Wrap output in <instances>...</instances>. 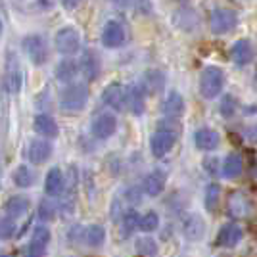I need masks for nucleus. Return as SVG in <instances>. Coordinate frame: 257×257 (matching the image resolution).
I'll use <instances>...</instances> for the list:
<instances>
[{
    "mask_svg": "<svg viewBox=\"0 0 257 257\" xmlns=\"http://www.w3.org/2000/svg\"><path fill=\"white\" fill-rule=\"evenodd\" d=\"M102 102L115 111H123L127 107V88L119 83H111L102 92Z\"/></svg>",
    "mask_w": 257,
    "mask_h": 257,
    "instance_id": "0eeeda50",
    "label": "nucleus"
},
{
    "mask_svg": "<svg viewBox=\"0 0 257 257\" xmlns=\"http://www.w3.org/2000/svg\"><path fill=\"white\" fill-rule=\"evenodd\" d=\"M50 244V230L46 226H37L33 232L31 244H29V255L27 257H44Z\"/></svg>",
    "mask_w": 257,
    "mask_h": 257,
    "instance_id": "f8f14e48",
    "label": "nucleus"
},
{
    "mask_svg": "<svg viewBox=\"0 0 257 257\" xmlns=\"http://www.w3.org/2000/svg\"><path fill=\"white\" fill-rule=\"evenodd\" d=\"M242 240V228L234 223L221 226L219 234H217V244L221 247H234L238 246V242Z\"/></svg>",
    "mask_w": 257,
    "mask_h": 257,
    "instance_id": "a211bd4d",
    "label": "nucleus"
},
{
    "mask_svg": "<svg viewBox=\"0 0 257 257\" xmlns=\"http://www.w3.org/2000/svg\"><path fill=\"white\" fill-rule=\"evenodd\" d=\"M223 85H225V73L221 67H215V65H209L205 67L200 75V92L202 96L211 100V98H217L223 90Z\"/></svg>",
    "mask_w": 257,
    "mask_h": 257,
    "instance_id": "7ed1b4c3",
    "label": "nucleus"
},
{
    "mask_svg": "<svg viewBox=\"0 0 257 257\" xmlns=\"http://www.w3.org/2000/svg\"><path fill=\"white\" fill-rule=\"evenodd\" d=\"M230 56H232V62L236 65H240V67L251 64L253 58H255V46L251 44V41H247V39H240V41H236L232 44Z\"/></svg>",
    "mask_w": 257,
    "mask_h": 257,
    "instance_id": "9b49d317",
    "label": "nucleus"
},
{
    "mask_svg": "<svg viewBox=\"0 0 257 257\" xmlns=\"http://www.w3.org/2000/svg\"><path fill=\"white\" fill-rule=\"evenodd\" d=\"M137 251L140 255H146V257H154L158 253V244L154 238H139L137 240Z\"/></svg>",
    "mask_w": 257,
    "mask_h": 257,
    "instance_id": "f704fd0d",
    "label": "nucleus"
},
{
    "mask_svg": "<svg viewBox=\"0 0 257 257\" xmlns=\"http://www.w3.org/2000/svg\"><path fill=\"white\" fill-rule=\"evenodd\" d=\"M79 4H81V0H62V6L65 10H75Z\"/></svg>",
    "mask_w": 257,
    "mask_h": 257,
    "instance_id": "ea45409f",
    "label": "nucleus"
},
{
    "mask_svg": "<svg viewBox=\"0 0 257 257\" xmlns=\"http://www.w3.org/2000/svg\"><path fill=\"white\" fill-rule=\"evenodd\" d=\"M83 236H85V242L90 247H100L106 240V228L102 225H88Z\"/></svg>",
    "mask_w": 257,
    "mask_h": 257,
    "instance_id": "c85d7f7f",
    "label": "nucleus"
},
{
    "mask_svg": "<svg viewBox=\"0 0 257 257\" xmlns=\"http://www.w3.org/2000/svg\"><path fill=\"white\" fill-rule=\"evenodd\" d=\"M113 4H117V6H121V8H127V6H131L133 4V0H111Z\"/></svg>",
    "mask_w": 257,
    "mask_h": 257,
    "instance_id": "a19ab883",
    "label": "nucleus"
},
{
    "mask_svg": "<svg viewBox=\"0 0 257 257\" xmlns=\"http://www.w3.org/2000/svg\"><path fill=\"white\" fill-rule=\"evenodd\" d=\"M102 44L106 46V48H119L121 44L125 43V39H127V33L123 29V25L115 20H111V22H107L104 25V29H102Z\"/></svg>",
    "mask_w": 257,
    "mask_h": 257,
    "instance_id": "6e6552de",
    "label": "nucleus"
},
{
    "mask_svg": "<svg viewBox=\"0 0 257 257\" xmlns=\"http://www.w3.org/2000/svg\"><path fill=\"white\" fill-rule=\"evenodd\" d=\"M33 127L35 131L44 137V139H56L58 135H60V128H58V123H56V119L50 117V115H46V113H39L35 121H33Z\"/></svg>",
    "mask_w": 257,
    "mask_h": 257,
    "instance_id": "f3484780",
    "label": "nucleus"
},
{
    "mask_svg": "<svg viewBox=\"0 0 257 257\" xmlns=\"http://www.w3.org/2000/svg\"><path fill=\"white\" fill-rule=\"evenodd\" d=\"M14 230H16V223H14V219H12V217H4V219H0V238L8 240V238L14 236Z\"/></svg>",
    "mask_w": 257,
    "mask_h": 257,
    "instance_id": "4c0bfd02",
    "label": "nucleus"
},
{
    "mask_svg": "<svg viewBox=\"0 0 257 257\" xmlns=\"http://www.w3.org/2000/svg\"><path fill=\"white\" fill-rule=\"evenodd\" d=\"M238 25V16L236 12L228 10V8H215L211 12V18H209V27L215 35H225L230 33Z\"/></svg>",
    "mask_w": 257,
    "mask_h": 257,
    "instance_id": "423d86ee",
    "label": "nucleus"
},
{
    "mask_svg": "<svg viewBox=\"0 0 257 257\" xmlns=\"http://www.w3.org/2000/svg\"><path fill=\"white\" fill-rule=\"evenodd\" d=\"M140 188H137V186H133V188H128L127 190V200L131 202V204H139L140 202Z\"/></svg>",
    "mask_w": 257,
    "mask_h": 257,
    "instance_id": "58836bf2",
    "label": "nucleus"
},
{
    "mask_svg": "<svg viewBox=\"0 0 257 257\" xmlns=\"http://www.w3.org/2000/svg\"><path fill=\"white\" fill-rule=\"evenodd\" d=\"M27 156H29L31 163L41 165V163H44V161L52 156V144L48 140H33L31 144H29Z\"/></svg>",
    "mask_w": 257,
    "mask_h": 257,
    "instance_id": "6ab92c4d",
    "label": "nucleus"
},
{
    "mask_svg": "<svg viewBox=\"0 0 257 257\" xmlns=\"http://www.w3.org/2000/svg\"><path fill=\"white\" fill-rule=\"evenodd\" d=\"M165 173L163 171H152L146 175V179H144V184H142V190L148 194L150 198H156V196H160L163 192V188H165Z\"/></svg>",
    "mask_w": 257,
    "mask_h": 257,
    "instance_id": "412c9836",
    "label": "nucleus"
},
{
    "mask_svg": "<svg viewBox=\"0 0 257 257\" xmlns=\"http://www.w3.org/2000/svg\"><path fill=\"white\" fill-rule=\"evenodd\" d=\"M219 133L213 131V128H198L196 133H194V144H196V148L198 150H204V152H211L215 150L217 146H219Z\"/></svg>",
    "mask_w": 257,
    "mask_h": 257,
    "instance_id": "ddd939ff",
    "label": "nucleus"
},
{
    "mask_svg": "<svg viewBox=\"0 0 257 257\" xmlns=\"http://www.w3.org/2000/svg\"><path fill=\"white\" fill-rule=\"evenodd\" d=\"M242 158L240 154H228L223 161V167H221V173L225 179H236L240 173H242Z\"/></svg>",
    "mask_w": 257,
    "mask_h": 257,
    "instance_id": "bb28decb",
    "label": "nucleus"
},
{
    "mask_svg": "<svg viewBox=\"0 0 257 257\" xmlns=\"http://www.w3.org/2000/svg\"><path fill=\"white\" fill-rule=\"evenodd\" d=\"M22 46L25 54H27V58L35 65H44L50 58L48 44H46L44 37H41V35H27L22 41Z\"/></svg>",
    "mask_w": 257,
    "mask_h": 257,
    "instance_id": "20e7f679",
    "label": "nucleus"
},
{
    "mask_svg": "<svg viewBox=\"0 0 257 257\" xmlns=\"http://www.w3.org/2000/svg\"><path fill=\"white\" fill-rule=\"evenodd\" d=\"M12 2L23 14H44L54 8V0H12Z\"/></svg>",
    "mask_w": 257,
    "mask_h": 257,
    "instance_id": "4be33fe9",
    "label": "nucleus"
},
{
    "mask_svg": "<svg viewBox=\"0 0 257 257\" xmlns=\"http://www.w3.org/2000/svg\"><path fill=\"white\" fill-rule=\"evenodd\" d=\"M0 35H2V20H0Z\"/></svg>",
    "mask_w": 257,
    "mask_h": 257,
    "instance_id": "37998d69",
    "label": "nucleus"
},
{
    "mask_svg": "<svg viewBox=\"0 0 257 257\" xmlns=\"http://www.w3.org/2000/svg\"><path fill=\"white\" fill-rule=\"evenodd\" d=\"M249 211V202L242 192H232L228 198V213L232 217H246Z\"/></svg>",
    "mask_w": 257,
    "mask_h": 257,
    "instance_id": "a878e982",
    "label": "nucleus"
},
{
    "mask_svg": "<svg viewBox=\"0 0 257 257\" xmlns=\"http://www.w3.org/2000/svg\"><path fill=\"white\" fill-rule=\"evenodd\" d=\"M0 257H8V255H4V253H0Z\"/></svg>",
    "mask_w": 257,
    "mask_h": 257,
    "instance_id": "c03bdc74",
    "label": "nucleus"
},
{
    "mask_svg": "<svg viewBox=\"0 0 257 257\" xmlns=\"http://www.w3.org/2000/svg\"><path fill=\"white\" fill-rule=\"evenodd\" d=\"M79 71H83L86 81H94L100 75V60L92 50H85L79 62Z\"/></svg>",
    "mask_w": 257,
    "mask_h": 257,
    "instance_id": "dca6fc26",
    "label": "nucleus"
},
{
    "mask_svg": "<svg viewBox=\"0 0 257 257\" xmlns=\"http://www.w3.org/2000/svg\"><path fill=\"white\" fill-rule=\"evenodd\" d=\"M29 207H31L29 198H25V196H12L10 200L6 202V213L12 219H18V217L27 213Z\"/></svg>",
    "mask_w": 257,
    "mask_h": 257,
    "instance_id": "393cba45",
    "label": "nucleus"
},
{
    "mask_svg": "<svg viewBox=\"0 0 257 257\" xmlns=\"http://www.w3.org/2000/svg\"><path fill=\"white\" fill-rule=\"evenodd\" d=\"M117 128V119L113 113H100L96 117L92 119V125H90V131L92 135L100 140L109 139Z\"/></svg>",
    "mask_w": 257,
    "mask_h": 257,
    "instance_id": "1a4fd4ad",
    "label": "nucleus"
},
{
    "mask_svg": "<svg viewBox=\"0 0 257 257\" xmlns=\"http://www.w3.org/2000/svg\"><path fill=\"white\" fill-rule=\"evenodd\" d=\"M238 109V100H236L232 94H225V98L221 100V106H219V111L223 117H232Z\"/></svg>",
    "mask_w": 257,
    "mask_h": 257,
    "instance_id": "e433bc0d",
    "label": "nucleus"
},
{
    "mask_svg": "<svg viewBox=\"0 0 257 257\" xmlns=\"http://www.w3.org/2000/svg\"><path fill=\"white\" fill-rule=\"evenodd\" d=\"M12 179H14V184L18 188H29V186H33V182H35V173L27 165H20V167H16Z\"/></svg>",
    "mask_w": 257,
    "mask_h": 257,
    "instance_id": "c756f323",
    "label": "nucleus"
},
{
    "mask_svg": "<svg viewBox=\"0 0 257 257\" xmlns=\"http://www.w3.org/2000/svg\"><path fill=\"white\" fill-rule=\"evenodd\" d=\"M56 209H58V205L54 204L52 200H43V202L39 204L37 215H39V219H41V221H44V223H50L54 217H56Z\"/></svg>",
    "mask_w": 257,
    "mask_h": 257,
    "instance_id": "72a5a7b5",
    "label": "nucleus"
},
{
    "mask_svg": "<svg viewBox=\"0 0 257 257\" xmlns=\"http://www.w3.org/2000/svg\"><path fill=\"white\" fill-rule=\"evenodd\" d=\"M177 139H179V131H177V127H175V123H173V121L161 123L160 127H158V131L152 135V139H150L152 154H154L156 158L167 156V154L173 150V146H175Z\"/></svg>",
    "mask_w": 257,
    "mask_h": 257,
    "instance_id": "f257e3e1",
    "label": "nucleus"
},
{
    "mask_svg": "<svg viewBox=\"0 0 257 257\" xmlns=\"http://www.w3.org/2000/svg\"><path fill=\"white\" fill-rule=\"evenodd\" d=\"M161 111L167 119H177L182 115L184 111V98L181 96V92L177 90H171L167 98L163 100V106H161Z\"/></svg>",
    "mask_w": 257,
    "mask_h": 257,
    "instance_id": "4468645a",
    "label": "nucleus"
},
{
    "mask_svg": "<svg viewBox=\"0 0 257 257\" xmlns=\"http://www.w3.org/2000/svg\"><path fill=\"white\" fill-rule=\"evenodd\" d=\"M165 85V75L160 69H148L142 77V88L148 94H158Z\"/></svg>",
    "mask_w": 257,
    "mask_h": 257,
    "instance_id": "5701e85b",
    "label": "nucleus"
},
{
    "mask_svg": "<svg viewBox=\"0 0 257 257\" xmlns=\"http://www.w3.org/2000/svg\"><path fill=\"white\" fill-rule=\"evenodd\" d=\"M175 23L182 29H194L198 27V16L192 10H181L175 14Z\"/></svg>",
    "mask_w": 257,
    "mask_h": 257,
    "instance_id": "473e14b6",
    "label": "nucleus"
},
{
    "mask_svg": "<svg viewBox=\"0 0 257 257\" xmlns=\"http://www.w3.org/2000/svg\"><path fill=\"white\" fill-rule=\"evenodd\" d=\"M204 232H205V223L200 215L192 213L182 221V234L186 236L188 240L196 242V240H200L204 236Z\"/></svg>",
    "mask_w": 257,
    "mask_h": 257,
    "instance_id": "2eb2a0df",
    "label": "nucleus"
},
{
    "mask_svg": "<svg viewBox=\"0 0 257 257\" xmlns=\"http://www.w3.org/2000/svg\"><path fill=\"white\" fill-rule=\"evenodd\" d=\"M158 226H160V217L156 211H148L144 217H140L139 228L142 232H154V230H158Z\"/></svg>",
    "mask_w": 257,
    "mask_h": 257,
    "instance_id": "c9c22d12",
    "label": "nucleus"
},
{
    "mask_svg": "<svg viewBox=\"0 0 257 257\" xmlns=\"http://www.w3.org/2000/svg\"><path fill=\"white\" fill-rule=\"evenodd\" d=\"M139 225H140L139 213H137L135 209L125 211V215H123V225H121V232H123V236H131L137 228H139Z\"/></svg>",
    "mask_w": 257,
    "mask_h": 257,
    "instance_id": "2f4dec72",
    "label": "nucleus"
},
{
    "mask_svg": "<svg viewBox=\"0 0 257 257\" xmlns=\"http://www.w3.org/2000/svg\"><path fill=\"white\" fill-rule=\"evenodd\" d=\"M44 190L46 194L54 198V196H60L64 190V175L58 167H52L50 171L46 173V179H44Z\"/></svg>",
    "mask_w": 257,
    "mask_h": 257,
    "instance_id": "b1692460",
    "label": "nucleus"
},
{
    "mask_svg": "<svg viewBox=\"0 0 257 257\" xmlns=\"http://www.w3.org/2000/svg\"><path fill=\"white\" fill-rule=\"evenodd\" d=\"M77 71H79V67L73 60H69V58H65L62 60L60 64L56 65V77L62 81V83H71L73 79H75Z\"/></svg>",
    "mask_w": 257,
    "mask_h": 257,
    "instance_id": "cd10ccee",
    "label": "nucleus"
},
{
    "mask_svg": "<svg viewBox=\"0 0 257 257\" xmlns=\"http://www.w3.org/2000/svg\"><path fill=\"white\" fill-rule=\"evenodd\" d=\"M146 92L140 85H131L127 88V106L135 115H142L146 109Z\"/></svg>",
    "mask_w": 257,
    "mask_h": 257,
    "instance_id": "aec40b11",
    "label": "nucleus"
},
{
    "mask_svg": "<svg viewBox=\"0 0 257 257\" xmlns=\"http://www.w3.org/2000/svg\"><path fill=\"white\" fill-rule=\"evenodd\" d=\"M219 202H221V186L217 182L207 184V188H205V207H207V211H211V213L217 211Z\"/></svg>",
    "mask_w": 257,
    "mask_h": 257,
    "instance_id": "7c9ffc66",
    "label": "nucleus"
},
{
    "mask_svg": "<svg viewBox=\"0 0 257 257\" xmlns=\"http://www.w3.org/2000/svg\"><path fill=\"white\" fill-rule=\"evenodd\" d=\"M247 139H251V140H257V127H251V128H247Z\"/></svg>",
    "mask_w": 257,
    "mask_h": 257,
    "instance_id": "79ce46f5",
    "label": "nucleus"
},
{
    "mask_svg": "<svg viewBox=\"0 0 257 257\" xmlns=\"http://www.w3.org/2000/svg\"><path fill=\"white\" fill-rule=\"evenodd\" d=\"M2 83H4V90L10 92V94H16V92L22 90L23 77H22V71H20V65H18L14 56H10V62L6 64V71H4Z\"/></svg>",
    "mask_w": 257,
    "mask_h": 257,
    "instance_id": "9d476101",
    "label": "nucleus"
},
{
    "mask_svg": "<svg viewBox=\"0 0 257 257\" xmlns=\"http://www.w3.org/2000/svg\"><path fill=\"white\" fill-rule=\"evenodd\" d=\"M90 90L85 83H71L60 92V107L64 111H81L86 106Z\"/></svg>",
    "mask_w": 257,
    "mask_h": 257,
    "instance_id": "f03ea898",
    "label": "nucleus"
},
{
    "mask_svg": "<svg viewBox=\"0 0 257 257\" xmlns=\"http://www.w3.org/2000/svg\"><path fill=\"white\" fill-rule=\"evenodd\" d=\"M54 44H56V50L64 56H73V54L79 52L81 48V35L75 27H62L60 31L56 33V39H54Z\"/></svg>",
    "mask_w": 257,
    "mask_h": 257,
    "instance_id": "39448f33",
    "label": "nucleus"
}]
</instances>
